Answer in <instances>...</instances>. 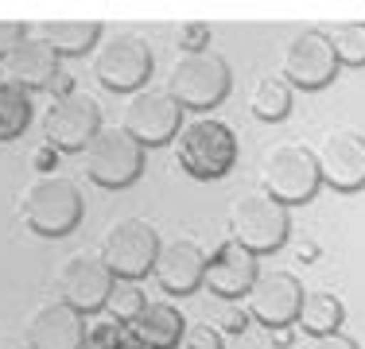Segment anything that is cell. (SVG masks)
Listing matches in <instances>:
<instances>
[{"label": "cell", "instance_id": "cell-29", "mask_svg": "<svg viewBox=\"0 0 365 349\" xmlns=\"http://www.w3.org/2000/svg\"><path fill=\"white\" fill-rule=\"evenodd\" d=\"M175 349H222V334L214 326H206V322H187Z\"/></svg>", "mask_w": 365, "mask_h": 349}, {"label": "cell", "instance_id": "cell-30", "mask_svg": "<svg viewBox=\"0 0 365 349\" xmlns=\"http://www.w3.org/2000/svg\"><path fill=\"white\" fill-rule=\"evenodd\" d=\"M28 24H20V20H0V58L8 55V51L16 47V43H24L28 39Z\"/></svg>", "mask_w": 365, "mask_h": 349}, {"label": "cell", "instance_id": "cell-20", "mask_svg": "<svg viewBox=\"0 0 365 349\" xmlns=\"http://www.w3.org/2000/svg\"><path fill=\"white\" fill-rule=\"evenodd\" d=\"M36 35L58 58L63 55H86L90 47L101 43V24L98 20H43L36 28Z\"/></svg>", "mask_w": 365, "mask_h": 349}, {"label": "cell", "instance_id": "cell-16", "mask_svg": "<svg viewBox=\"0 0 365 349\" xmlns=\"http://www.w3.org/2000/svg\"><path fill=\"white\" fill-rule=\"evenodd\" d=\"M24 342H28V349H82L86 318L66 303L47 299L31 307L28 322H24Z\"/></svg>", "mask_w": 365, "mask_h": 349}, {"label": "cell", "instance_id": "cell-13", "mask_svg": "<svg viewBox=\"0 0 365 349\" xmlns=\"http://www.w3.org/2000/svg\"><path fill=\"white\" fill-rule=\"evenodd\" d=\"M319 179L338 194H354L365 187V136L354 128H334L315 147Z\"/></svg>", "mask_w": 365, "mask_h": 349}, {"label": "cell", "instance_id": "cell-11", "mask_svg": "<svg viewBox=\"0 0 365 349\" xmlns=\"http://www.w3.org/2000/svg\"><path fill=\"white\" fill-rule=\"evenodd\" d=\"M101 132V105L90 93H66V98L51 101L43 113V140L55 152H86L90 140Z\"/></svg>", "mask_w": 365, "mask_h": 349}, {"label": "cell", "instance_id": "cell-31", "mask_svg": "<svg viewBox=\"0 0 365 349\" xmlns=\"http://www.w3.org/2000/svg\"><path fill=\"white\" fill-rule=\"evenodd\" d=\"M299 349H358V342L354 338H346L342 330L338 334H323V338H307Z\"/></svg>", "mask_w": 365, "mask_h": 349}, {"label": "cell", "instance_id": "cell-10", "mask_svg": "<svg viewBox=\"0 0 365 349\" xmlns=\"http://www.w3.org/2000/svg\"><path fill=\"white\" fill-rule=\"evenodd\" d=\"M120 128L136 140L140 147H160V144H171L182 128V109L175 105L168 90H144L128 93L125 101V113H120Z\"/></svg>", "mask_w": 365, "mask_h": 349}, {"label": "cell", "instance_id": "cell-27", "mask_svg": "<svg viewBox=\"0 0 365 349\" xmlns=\"http://www.w3.org/2000/svg\"><path fill=\"white\" fill-rule=\"evenodd\" d=\"M249 322H253V318H249L245 303H225V299H218V307L210 311L206 326H214L218 334H245Z\"/></svg>", "mask_w": 365, "mask_h": 349}, {"label": "cell", "instance_id": "cell-4", "mask_svg": "<svg viewBox=\"0 0 365 349\" xmlns=\"http://www.w3.org/2000/svg\"><path fill=\"white\" fill-rule=\"evenodd\" d=\"M260 190L268 198H276L280 206H307L315 202L319 187V163L315 152L303 144H276L260 155Z\"/></svg>", "mask_w": 365, "mask_h": 349}, {"label": "cell", "instance_id": "cell-17", "mask_svg": "<svg viewBox=\"0 0 365 349\" xmlns=\"http://www.w3.org/2000/svg\"><path fill=\"white\" fill-rule=\"evenodd\" d=\"M260 268H257V256L245 252L241 244L225 241L214 249V256H206V279L202 287L214 295V299H225V303H237L253 291Z\"/></svg>", "mask_w": 365, "mask_h": 349}, {"label": "cell", "instance_id": "cell-26", "mask_svg": "<svg viewBox=\"0 0 365 349\" xmlns=\"http://www.w3.org/2000/svg\"><path fill=\"white\" fill-rule=\"evenodd\" d=\"M144 291L136 283H128V279H117L113 283V291H109V303H106V311H109V318H117V322H133L136 314L144 311Z\"/></svg>", "mask_w": 365, "mask_h": 349}, {"label": "cell", "instance_id": "cell-19", "mask_svg": "<svg viewBox=\"0 0 365 349\" xmlns=\"http://www.w3.org/2000/svg\"><path fill=\"white\" fill-rule=\"evenodd\" d=\"M128 326H133V334L140 338L144 349H175L182 330H187V318L171 303H144V311Z\"/></svg>", "mask_w": 365, "mask_h": 349}, {"label": "cell", "instance_id": "cell-28", "mask_svg": "<svg viewBox=\"0 0 365 349\" xmlns=\"http://www.w3.org/2000/svg\"><path fill=\"white\" fill-rule=\"evenodd\" d=\"M171 35H175V47L182 55H198L210 47V24H179Z\"/></svg>", "mask_w": 365, "mask_h": 349}, {"label": "cell", "instance_id": "cell-5", "mask_svg": "<svg viewBox=\"0 0 365 349\" xmlns=\"http://www.w3.org/2000/svg\"><path fill=\"white\" fill-rule=\"evenodd\" d=\"M230 85H233L230 63L214 51L179 55L168 70V93L175 98L179 109H195V113L214 109L230 98Z\"/></svg>", "mask_w": 365, "mask_h": 349}, {"label": "cell", "instance_id": "cell-6", "mask_svg": "<svg viewBox=\"0 0 365 349\" xmlns=\"http://www.w3.org/2000/svg\"><path fill=\"white\" fill-rule=\"evenodd\" d=\"M152 47L136 31H109L93 47V78L113 93H136L152 78Z\"/></svg>", "mask_w": 365, "mask_h": 349}, {"label": "cell", "instance_id": "cell-21", "mask_svg": "<svg viewBox=\"0 0 365 349\" xmlns=\"http://www.w3.org/2000/svg\"><path fill=\"white\" fill-rule=\"evenodd\" d=\"M346 318V307L338 295L330 291H303L299 314H295V326L303 330V338H323V334H338Z\"/></svg>", "mask_w": 365, "mask_h": 349}, {"label": "cell", "instance_id": "cell-32", "mask_svg": "<svg viewBox=\"0 0 365 349\" xmlns=\"http://www.w3.org/2000/svg\"><path fill=\"white\" fill-rule=\"evenodd\" d=\"M51 155H55V147H43V152L36 155V163H39V167H43V171H47V167H51Z\"/></svg>", "mask_w": 365, "mask_h": 349}, {"label": "cell", "instance_id": "cell-25", "mask_svg": "<svg viewBox=\"0 0 365 349\" xmlns=\"http://www.w3.org/2000/svg\"><path fill=\"white\" fill-rule=\"evenodd\" d=\"M82 349H144L140 338L133 334L128 322H117V318H98L86 326V342Z\"/></svg>", "mask_w": 365, "mask_h": 349}, {"label": "cell", "instance_id": "cell-24", "mask_svg": "<svg viewBox=\"0 0 365 349\" xmlns=\"http://www.w3.org/2000/svg\"><path fill=\"white\" fill-rule=\"evenodd\" d=\"M327 39L338 55V66H365V24L361 20H346V24H330Z\"/></svg>", "mask_w": 365, "mask_h": 349}, {"label": "cell", "instance_id": "cell-1", "mask_svg": "<svg viewBox=\"0 0 365 349\" xmlns=\"http://www.w3.org/2000/svg\"><path fill=\"white\" fill-rule=\"evenodd\" d=\"M175 144V160L179 167L198 182H214L225 179L237 163V136L233 128L218 117H195L179 128Z\"/></svg>", "mask_w": 365, "mask_h": 349}, {"label": "cell", "instance_id": "cell-12", "mask_svg": "<svg viewBox=\"0 0 365 349\" xmlns=\"http://www.w3.org/2000/svg\"><path fill=\"white\" fill-rule=\"evenodd\" d=\"M280 78L292 90H327L334 82L338 55H334V47H330L323 28H307L288 43L284 63H280Z\"/></svg>", "mask_w": 365, "mask_h": 349}, {"label": "cell", "instance_id": "cell-2", "mask_svg": "<svg viewBox=\"0 0 365 349\" xmlns=\"http://www.w3.org/2000/svg\"><path fill=\"white\" fill-rule=\"evenodd\" d=\"M225 222H230V241L241 244L245 252H253V256L276 252L284 241H288V233H292L288 206H280L276 198H268L260 187L233 194Z\"/></svg>", "mask_w": 365, "mask_h": 349}, {"label": "cell", "instance_id": "cell-3", "mask_svg": "<svg viewBox=\"0 0 365 349\" xmlns=\"http://www.w3.org/2000/svg\"><path fill=\"white\" fill-rule=\"evenodd\" d=\"M20 217L39 237H66L82 222V190L66 174H39L20 194Z\"/></svg>", "mask_w": 365, "mask_h": 349}, {"label": "cell", "instance_id": "cell-18", "mask_svg": "<svg viewBox=\"0 0 365 349\" xmlns=\"http://www.w3.org/2000/svg\"><path fill=\"white\" fill-rule=\"evenodd\" d=\"M152 276L168 295H190V291H198L202 279H206V252L198 249L195 241H182V237L168 241L155 252Z\"/></svg>", "mask_w": 365, "mask_h": 349}, {"label": "cell", "instance_id": "cell-23", "mask_svg": "<svg viewBox=\"0 0 365 349\" xmlns=\"http://www.w3.org/2000/svg\"><path fill=\"white\" fill-rule=\"evenodd\" d=\"M31 125V98L16 85L0 82V144L4 140H20Z\"/></svg>", "mask_w": 365, "mask_h": 349}, {"label": "cell", "instance_id": "cell-7", "mask_svg": "<svg viewBox=\"0 0 365 349\" xmlns=\"http://www.w3.org/2000/svg\"><path fill=\"white\" fill-rule=\"evenodd\" d=\"M98 252L117 279L136 283L140 276L152 272L155 252H160V233H155V225L144 222V217H120V222H113L109 229L101 233Z\"/></svg>", "mask_w": 365, "mask_h": 349}, {"label": "cell", "instance_id": "cell-14", "mask_svg": "<svg viewBox=\"0 0 365 349\" xmlns=\"http://www.w3.org/2000/svg\"><path fill=\"white\" fill-rule=\"evenodd\" d=\"M241 303H245L249 318L260 322L264 330H288L295 322V314H299L303 283L292 272H268V276H257L253 291Z\"/></svg>", "mask_w": 365, "mask_h": 349}, {"label": "cell", "instance_id": "cell-22", "mask_svg": "<svg viewBox=\"0 0 365 349\" xmlns=\"http://www.w3.org/2000/svg\"><path fill=\"white\" fill-rule=\"evenodd\" d=\"M249 109H253L257 120H268V125L284 120L292 113V85L284 82L280 74L260 78V82L253 85V93H249Z\"/></svg>", "mask_w": 365, "mask_h": 349}, {"label": "cell", "instance_id": "cell-8", "mask_svg": "<svg viewBox=\"0 0 365 349\" xmlns=\"http://www.w3.org/2000/svg\"><path fill=\"white\" fill-rule=\"evenodd\" d=\"M144 171V147L120 125H101V132L86 147V174L106 190L133 187Z\"/></svg>", "mask_w": 365, "mask_h": 349}, {"label": "cell", "instance_id": "cell-9", "mask_svg": "<svg viewBox=\"0 0 365 349\" xmlns=\"http://www.w3.org/2000/svg\"><path fill=\"white\" fill-rule=\"evenodd\" d=\"M113 283H117V276L106 268V260H101L98 249H74L55 272L58 303L74 307L78 314H90V311L106 307Z\"/></svg>", "mask_w": 365, "mask_h": 349}, {"label": "cell", "instance_id": "cell-15", "mask_svg": "<svg viewBox=\"0 0 365 349\" xmlns=\"http://www.w3.org/2000/svg\"><path fill=\"white\" fill-rule=\"evenodd\" d=\"M58 74H63V63H58V55L36 31L24 43H16V47L0 58V82L16 85V90H24V93L51 90V85L58 82Z\"/></svg>", "mask_w": 365, "mask_h": 349}]
</instances>
